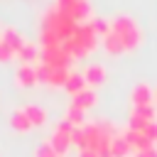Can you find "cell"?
I'll use <instances>...</instances> for the list:
<instances>
[{"label":"cell","instance_id":"6da1fadb","mask_svg":"<svg viewBox=\"0 0 157 157\" xmlns=\"http://www.w3.org/2000/svg\"><path fill=\"white\" fill-rule=\"evenodd\" d=\"M103 49L113 56L128 54L142 44V29L130 15H115L108 20V32L101 37Z\"/></svg>","mask_w":157,"mask_h":157},{"label":"cell","instance_id":"7a4b0ae2","mask_svg":"<svg viewBox=\"0 0 157 157\" xmlns=\"http://www.w3.org/2000/svg\"><path fill=\"white\" fill-rule=\"evenodd\" d=\"M78 22H74L69 15H64L56 5H52L44 17H42V29H39V44L42 47H64L66 39L76 32Z\"/></svg>","mask_w":157,"mask_h":157},{"label":"cell","instance_id":"3957f363","mask_svg":"<svg viewBox=\"0 0 157 157\" xmlns=\"http://www.w3.org/2000/svg\"><path fill=\"white\" fill-rule=\"evenodd\" d=\"M98 39H101V34H98V29L93 27V22L88 20V22H83V25L76 27V32L66 39L64 49L69 52L71 59H81V56H86V54H91V52L96 49Z\"/></svg>","mask_w":157,"mask_h":157},{"label":"cell","instance_id":"277c9868","mask_svg":"<svg viewBox=\"0 0 157 157\" xmlns=\"http://www.w3.org/2000/svg\"><path fill=\"white\" fill-rule=\"evenodd\" d=\"M74 125L69 123V120H61V123H56L54 125V132H52V137H49V142H52V147L64 157L66 152H69V147L74 145Z\"/></svg>","mask_w":157,"mask_h":157},{"label":"cell","instance_id":"5b68a950","mask_svg":"<svg viewBox=\"0 0 157 157\" xmlns=\"http://www.w3.org/2000/svg\"><path fill=\"white\" fill-rule=\"evenodd\" d=\"M69 69H64V66H49V64H37V76H39V81H44L47 86H64L66 83V78H69Z\"/></svg>","mask_w":157,"mask_h":157},{"label":"cell","instance_id":"8992f818","mask_svg":"<svg viewBox=\"0 0 157 157\" xmlns=\"http://www.w3.org/2000/svg\"><path fill=\"white\" fill-rule=\"evenodd\" d=\"M155 118H157L155 105H132V110H130V115H128V128L142 130V128L150 125Z\"/></svg>","mask_w":157,"mask_h":157},{"label":"cell","instance_id":"52a82bcc","mask_svg":"<svg viewBox=\"0 0 157 157\" xmlns=\"http://www.w3.org/2000/svg\"><path fill=\"white\" fill-rule=\"evenodd\" d=\"M152 101H155V91H152L150 83L140 81V83L132 86V91H130V103L132 105H152Z\"/></svg>","mask_w":157,"mask_h":157},{"label":"cell","instance_id":"ba28073f","mask_svg":"<svg viewBox=\"0 0 157 157\" xmlns=\"http://www.w3.org/2000/svg\"><path fill=\"white\" fill-rule=\"evenodd\" d=\"M15 78H17V86H22V88L34 86V83L39 81V76H37V66H34V64H20Z\"/></svg>","mask_w":157,"mask_h":157},{"label":"cell","instance_id":"9c48e42d","mask_svg":"<svg viewBox=\"0 0 157 157\" xmlns=\"http://www.w3.org/2000/svg\"><path fill=\"white\" fill-rule=\"evenodd\" d=\"M81 74H83V78H86L88 86H98V83L105 81V66L103 64H88Z\"/></svg>","mask_w":157,"mask_h":157},{"label":"cell","instance_id":"30bf717a","mask_svg":"<svg viewBox=\"0 0 157 157\" xmlns=\"http://www.w3.org/2000/svg\"><path fill=\"white\" fill-rule=\"evenodd\" d=\"M10 125L17 130V132H29L34 125H32V120L27 118V113H25V108H17V110H12V115H10Z\"/></svg>","mask_w":157,"mask_h":157},{"label":"cell","instance_id":"8fae6325","mask_svg":"<svg viewBox=\"0 0 157 157\" xmlns=\"http://www.w3.org/2000/svg\"><path fill=\"white\" fill-rule=\"evenodd\" d=\"M39 56H42L39 47H37L34 42H27V39H25V44H22L20 52H17V59H20L22 64H32V61H37Z\"/></svg>","mask_w":157,"mask_h":157},{"label":"cell","instance_id":"7c38bea8","mask_svg":"<svg viewBox=\"0 0 157 157\" xmlns=\"http://www.w3.org/2000/svg\"><path fill=\"white\" fill-rule=\"evenodd\" d=\"M71 105H76V108H81V110L93 108V105H96V93H93V88H83L81 93L71 96Z\"/></svg>","mask_w":157,"mask_h":157},{"label":"cell","instance_id":"4fadbf2b","mask_svg":"<svg viewBox=\"0 0 157 157\" xmlns=\"http://www.w3.org/2000/svg\"><path fill=\"white\" fill-rule=\"evenodd\" d=\"M64 88H66L71 96H76V93H81L83 88H88V83H86L83 74H78V71H71V74H69V78H66V83H64Z\"/></svg>","mask_w":157,"mask_h":157},{"label":"cell","instance_id":"5bb4252c","mask_svg":"<svg viewBox=\"0 0 157 157\" xmlns=\"http://www.w3.org/2000/svg\"><path fill=\"white\" fill-rule=\"evenodd\" d=\"M0 39H2L5 44H10V47L15 49V54H17V52H20V47L25 44V39H22V34H20V32H17L15 27H5V29L0 32Z\"/></svg>","mask_w":157,"mask_h":157},{"label":"cell","instance_id":"9a60e30c","mask_svg":"<svg viewBox=\"0 0 157 157\" xmlns=\"http://www.w3.org/2000/svg\"><path fill=\"white\" fill-rule=\"evenodd\" d=\"M25 113H27V118L32 120V125H34V128L47 123V110H44L42 105H34V103H29V105H25Z\"/></svg>","mask_w":157,"mask_h":157},{"label":"cell","instance_id":"2e32d148","mask_svg":"<svg viewBox=\"0 0 157 157\" xmlns=\"http://www.w3.org/2000/svg\"><path fill=\"white\" fill-rule=\"evenodd\" d=\"M64 120H69L74 128H81V125L86 123V110H81V108H76V105H69Z\"/></svg>","mask_w":157,"mask_h":157},{"label":"cell","instance_id":"e0dca14e","mask_svg":"<svg viewBox=\"0 0 157 157\" xmlns=\"http://www.w3.org/2000/svg\"><path fill=\"white\" fill-rule=\"evenodd\" d=\"M128 152H130V145L125 142V137H123V132L110 142V157H128Z\"/></svg>","mask_w":157,"mask_h":157},{"label":"cell","instance_id":"ac0fdd59","mask_svg":"<svg viewBox=\"0 0 157 157\" xmlns=\"http://www.w3.org/2000/svg\"><path fill=\"white\" fill-rule=\"evenodd\" d=\"M34 157H61L54 147H52V142L47 140V142H42V145H37V150H34Z\"/></svg>","mask_w":157,"mask_h":157},{"label":"cell","instance_id":"d6986e66","mask_svg":"<svg viewBox=\"0 0 157 157\" xmlns=\"http://www.w3.org/2000/svg\"><path fill=\"white\" fill-rule=\"evenodd\" d=\"M142 132H145V137H147L152 145H157V120H152L150 125H145V128H142Z\"/></svg>","mask_w":157,"mask_h":157},{"label":"cell","instance_id":"ffe728a7","mask_svg":"<svg viewBox=\"0 0 157 157\" xmlns=\"http://www.w3.org/2000/svg\"><path fill=\"white\" fill-rule=\"evenodd\" d=\"M12 56H17V54H15V49L0 39V61H7V59H12Z\"/></svg>","mask_w":157,"mask_h":157},{"label":"cell","instance_id":"44dd1931","mask_svg":"<svg viewBox=\"0 0 157 157\" xmlns=\"http://www.w3.org/2000/svg\"><path fill=\"white\" fill-rule=\"evenodd\" d=\"M132 157H157V145H150V147H142L137 150Z\"/></svg>","mask_w":157,"mask_h":157},{"label":"cell","instance_id":"7402d4cb","mask_svg":"<svg viewBox=\"0 0 157 157\" xmlns=\"http://www.w3.org/2000/svg\"><path fill=\"white\" fill-rule=\"evenodd\" d=\"M78 157H101L98 152H93V150H81L78 152Z\"/></svg>","mask_w":157,"mask_h":157},{"label":"cell","instance_id":"603a6c76","mask_svg":"<svg viewBox=\"0 0 157 157\" xmlns=\"http://www.w3.org/2000/svg\"><path fill=\"white\" fill-rule=\"evenodd\" d=\"M155 98H157V91H155Z\"/></svg>","mask_w":157,"mask_h":157}]
</instances>
